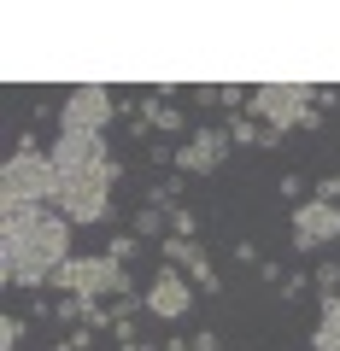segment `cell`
Returning a JSON list of instances; mask_svg holds the SVG:
<instances>
[{"mask_svg": "<svg viewBox=\"0 0 340 351\" xmlns=\"http://www.w3.org/2000/svg\"><path fill=\"white\" fill-rule=\"evenodd\" d=\"M164 217H170V211H159V205H141V211H135V228H129V234H135V240L159 234V223H164Z\"/></svg>", "mask_w": 340, "mask_h": 351, "instance_id": "obj_15", "label": "cell"}, {"mask_svg": "<svg viewBox=\"0 0 340 351\" xmlns=\"http://www.w3.org/2000/svg\"><path fill=\"white\" fill-rule=\"evenodd\" d=\"M53 158V211L65 217L71 228H89V223H106L112 211V188H117V158L106 152L100 135H59V147L47 152Z\"/></svg>", "mask_w": 340, "mask_h": 351, "instance_id": "obj_2", "label": "cell"}, {"mask_svg": "<svg viewBox=\"0 0 340 351\" xmlns=\"http://www.w3.org/2000/svg\"><path fill=\"white\" fill-rule=\"evenodd\" d=\"M317 106V88L311 82H258L247 94V112L270 129V135H288V129L305 123V112Z\"/></svg>", "mask_w": 340, "mask_h": 351, "instance_id": "obj_5", "label": "cell"}, {"mask_svg": "<svg viewBox=\"0 0 340 351\" xmlns=\"http://www.w3.org/2000/svg\"><path fill=\"white\" fill-rule=\"evenodd\" d=\"M299 293H317L311 276H288V281H282V299H299Z\"/></svg>", "mask_w": 340, "mask_h": 351, "instance_id": "obj_21", "label": "cell"}, {"mask_svg": "<svg viewBox=\"0 0 340 351\" xmlns=\"http://www.w3.org/2000/svg\"><path fill=\"white\" fill-rule=\"evenodd\" d=\"M135 252H141V240H135V234H117V240H112V252H106V258L129 263V258H135Z\"/></svg>", "mask_w": 340, "mask_h": 351, "instance_id": "obj_18", "label": "cell"}, {"mask_svg": "<svg viewBox=\"0 0 340 351\" xmlns=\"http://www.w3.org/2000/svg\"><path fill=\"white\" fill-rule=\"evenodd\" d=\"M311 287L323 293V299H328V293H340V263H335V258H323V263L311 269Z\"/></svg>", "mask_w": 340, "mask_h": 351, "instance_id": "obj_14", "label": "cell"}, {"mask_svg": "<svg viewBox=\"0 0 340 351\" xmlns=\"http://www.w3.org/2000/svg\"><path fill=\"white\" fill-rule=\"evenodd\" d=\"M112 112H117L112 88L82 82V88H71L65 106H59V135H100V129L112 123Z\"/></svg>", "mask_w": 340, "mask_h": 351, "instance_id": "obj_6", "label": "cell"}, {"mask_svg": "<svg viewBox=\"0 0 340 351\" xmlns=\"http://www.w3.org/2000/svg\"><path fill=\"white\" fill-rule=\"evenodd\" d=\"M94 346V328L82 322V328H71V339H65V351H89Z\"/></svg>", "mask_w": 340, "mask_h": 351, "instance_id": "obj_20", "label": "cell"}, {"mask_svg": "<svg viewBox=\"0 0 340 351\" xmlns=\"http://www.w3.org/2000/svg\"><path fill=\"white\" fill-rule=\"evenodd\" d=\"M18 339H24V328H18V316H0V351H18Z\"/></svg>", "mask_w": 340, "mask_h": 351, "instance_id": "obj_17", "label": "cell"}, {"mask_svg": "<svg viewBox=\"0 0 340 351\" xmlns=\"http://www.w3.org/2000/svg\"><path fill=\"white\" fill-rule=\"evenodd\" d=\"M229 141H235V147H264V152H270L282 135L258 129V117H252V112H235V123H229Z\"/></svg>", "mask_w": 340, "mask_h": 351, "instance_id": "obj_12", "label": "cell"}, {"mask_svg": "<svg viewBox=\"0 0 340 351\" xmlns=\"http://www.w3.org/2000/svg\"><path fill=\"white\" fill-rule=\"evenodd\" d=\"M317 199H328V205H340V176H323V182H317Z\"/></svg>", "mask_w": 340, "mask_h": 351, "instance_id": "obj_22", "label": "cell"}, {"mask_svg": "<svg viewBox=\"0 0 340 351\" xmlns=\"http://www.w3.org/2000/svg\"><path fill=\"white\" fill-rule=\"evenodd\" d=\"M311 351H340V293H328L311 328Z\"/></svg>", "mask_w": 340, "mask_h": 351, "instance_id": "obj_11", "label": "cell"}, {"mask_svg": "<svg viewBox=\"0 0 340 351\" xmlns=\"http://www.w3.org/2000/svg\"><path fill=\"white\" fill-rule=\"evenodd\" d=\"M65 258H71V223L53 205H0V281L6 287H47Z\"/></svg>", "mask_w": 340, "mask_h": 351, "instance_id": "obj_1", "label": "cell"}, {"mask_svg": "<svg viewBox=\"0 0 340 351\" xmlns=\"http://www.w3.org/2000/svg\"><path fill=\"white\" fill-rule=\"evenodd\" d=\"M194 228H200V217H194L188 205H177V211H170V234H182V240H194Z\"/></svg>", "mask_w": 340, "mask_h": 351, "instance_id": "obj_16", "label": "cell"}, {"mask_svg": "<svg viewBox=\"0 0 340 351\" xmlns=\"http://www.w3.org/2000/svg\"><path fill=\"white\" fill-rule=\"evenodd\" d=\"M194 281L182 276L177 263H159V276H152V287H147V311L159 316V322H182L188 316V304H194Z\"/></svg>", "mask_w": 340, "mask_h": 351, "instance_id": "obj_9", "label": "cell"}, {"mask_svg": "<svg viewBox=\"0 0 340 351\" xmlns=\"http://www.w3.org/2000/svg\"><path fill=\"white\" fill-rule=\"evenodd\" d=\"M328 240H340V205L299 199V205H293V246L317 252V246H328Z\"/></svg>", "mask_w": 340, "mask_h": 351, "instance_id": "obj_8", "label": "cell"}, {"mask_svg": "<svg viewBox=\"0 0 340 351\" xmlns=\"http://www.w3.org/2000/svg\"><path fill=\"white\" fill-rule=\"evenodd\" d=\"M53 188H59V176H53V158L36 152V141H18V152L6 158L0 170V205H53Z\"/></svg>", "mask_w": 340, "mask_h": 351, "instance_id": "obj_4", "label": "cell"}, {"mask_svg": "<svg viewBox=\"0 0 340 351\" xmlns=\"http://www.w3.org/2000/svg\"><path fill=\"white\" fill-rule=\"evenodd\" d=\"M141 117H147L152 129H164V135H177V129H182V112H177V106H159V94L141 106Z\"/></svg>", "mask_w": 340, "mask_h": 351, "instance_id": "obj_13", "label": "cell"}, {"mask_svg": "<svg viewBox=\"0 0 340 351\" xmlns=\"http://www.w3.org/2000/svg\"><path fill=\"white\" fill-rule=\"evenodd\" d=\"M159 258H164V263H177V269L194 281V287H205V293H223V276H217V263H212V252H205V246H194V240L170 234V240L159 246Z\"/></svg>", "mask_w": 340, "mask_h": 351, "instance_id": "obj_10", "label": "cell"}, {"mask_svg": "<svg viewBox=\"0 0 340 351\" xmlns=\"http://www.w3.org/2000/svg\"><path fill=\"white\" fill-rule=\"evenodd\" d=\"M247 94H252V88H235V82H229L223 94H217V106H235V112H247Z\"/></svg>", "mask_w": 340, "mask_h": 351, "instance_id": "obj_19", "label": "cell"}, {"mask_svg": "<svg viewBox=\"0 0 340 351\" xmlns=\"http://www.w3.org/2000/svg\"><path fill=\"white\" fill-rule=\"evenodd\" d=\"M47 287H59L65 299H89V304H100L106 293H112V299L135 293V281H129V269H124L117 258H65L59 269H53Z\"/></svg>", "mask_w": 340, "mask_h": 351, "instance_id": "obj_3", "label": "cell"}, {"mask_svg": "<svg viewBox=\"0 0 340 351\" xmlns=\"http://www.w3.org/2000/svg\"><path fill=\"white\" fill-rule=\"evenodd\" d=\"M229 147H235L229 129H194V135L177 147V158H170V164H177L182 176H212V170H223Z\"/></svg>", "mask_w": 340, "mask_h": 351, "instance_id": "obj_7", "label": "cell"}]
</instances>
